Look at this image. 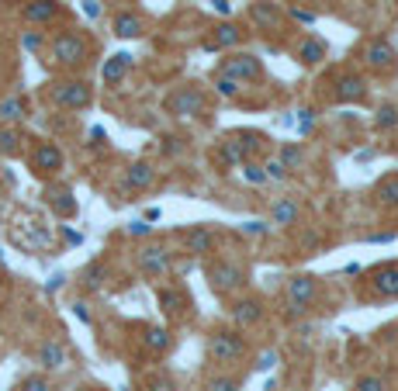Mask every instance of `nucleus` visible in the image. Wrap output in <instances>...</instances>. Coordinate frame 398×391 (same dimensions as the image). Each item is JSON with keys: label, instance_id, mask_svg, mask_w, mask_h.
<instances>
[{"label": "nucleus", "instance_id": "2eb2a0df", "mask_svg": "<svg viewBox=\"0 0 398 391\" xmlns=\"http://www.w3.org/2000/svg\"><path fill=\"white\" fill-rule=\"evenodd\" d=\"M298 215H302V208H298V201H295V198H277V201H274V208H270L274 226H280V229L295 226Z\"/></svg>", "mask_w": 398, "mask_h": 391}, {"label": "nucleus", "instance_id": "49530a36", "mask_svg": "<svg viewBox=\"0 0 398 391\" xmlns=\"http://www.w3.org/2000/svg\"><path fill=\"white\" fill-rule=\"evenodd\" d=\"M395 239V232H374V236H367V243H391Z\"/></svg>", "mask_w": 398, "mask_h": 391}, {"label": "nucleus", "instance_id": "7ed1b4c3", "mask_svg": "<svg viewBox=\"0 0 398 391\" xmlns=\"http://www.w3.org/2000/svg\"><path fill=\"white\" fill-rule=\"evenodd\" d=\"M52 59L59 66H80L87 59V38L77 31H59L52 38Z\"/></svg>", "mask_w": 398, "mask_h": 391}, {"label": "nucleus", "instance_id": "ddd939ff", "mask_svg": "<svg viewBox=\"0 0 398 391\" xmlns=\"http://www.w3.org/2000/svg\"><path fill=\"white\" fill-rule=\"evenodd\" d=\"M129 66H132V55H129V52H115L111 59H104L101 80H104V83H122L125 73H129Z\"/></svg>", "mask_w": 398, "mask_h": 391}, {"label": "nucleus", "instance_id": "de8ad7c7", "mask_svg": "<svg viewBox=\"0 0 398 391\" xmlns=\"http://www.w3.org/2000/svg\"><path fill=\"white\" fill-rule=\"evenodd\" d=\"M73 312H77V319H80V322H90V312H87V305H83V301H77V305H73Z\"/></svg>", "mask_w": 398, "mask_h": 391}, {"label": "nucleus", "instance_id": "dca6fc26", "mask_svg": "<svg viewBox=\"0 0 398 391\" xmlns=\"http://www.w3.org/2000/svg\"><path fill=\"white\" fill-rule=\"evenodd\" d=\"M211 250H215V232H211L208 226H194V229L187 232V253L208 256Z\"/></svg>", "mask_w": 398, "mask_h": 391}, {"label": "nucleus", "instance_id": "ea45409f", "mask_svg": "<svg viewBox=\"0 0 398 391\" xmlns=\"http://www.w3.org/2000/svg\"><path fill=\"white\" fill-rule=\"evenodd\" d=\"M21 391H52L45 377H25L21 381Z\"/></svg>", "mask_w": 398, "mask_h": 391}, {"label": "nucleus", "instance_id": "603ef678", "mask_svg": "<svg viewBox=\"0 0 398 391\" xmlns=\"http://www.w3.org/2000/svg\"><path fill=\"white\" fill-rule=\"evenodd\" d=\"M211 4H215L218 14H229V0H211Z\"/></svg>", "mask_w": 398, "mask_h": 391}, {"label": "nucleus", "instance_id": "c85d7f7f", "mask_svg": "<svg viewBox=\"0 0 398 391\" xmlns=\"http://www.w3.org/2000/svg\"><path fill=\"white\" fill-rule=\"evenodd\" d=\"M377 201L388 208H398V177H388L377 184Z\"/></svg>", "mask_w": 398, "mask_h": 391}, {"label": "nucleus", "instance_id": "20e7f679", "mask_svg": "<svg viewBox=\"0 0 398 391\" xmlns=\"http://www.w3.org/2000/svg\"><path fill=\"white\" fill-rule=\"evenodd\" d=\"M166 111L174 118H198L204 115V94L198 87H181L166 97Z\"/></svg>", "mask_w": 398, "mask_h": 391}, {"label": "nucleus", "instance_id": "5701e85b", "mask_svg": "<svg viewBox=\"0 0 398 391\" xmlns=\"http://www.w3.org/2000/svg\"><path fill=\"white\" fill-rule=\"evenodd\" d=\"M218 159H222L225 166H236V163H250V156H246V146H243V139H229V142H222V149H218Z\"/></svg>", "mask_w": 398, "mask_h": 391}, {"label": "nucleus", "instance_id": "39448f33", "mask_svg": "<svg viewBox=\"0 0 398 391\" xmlns=\"http://www.w3.org/2000/svg\"><path fill=\"white\" fill-rule=\"evenodd\" d=\"M315 291H319L315 277H308V273L291 277L288 281V315H305L308 305L315 301Z\"/></svg>", "mask_w": 398, "mask_h": 391}, {"label": "nucleus", "instance_id": "9b49d317", "mask_svg": "<svg viewBox=\"0 0 398 391\" xmlns=\"http://www.w3.org/2000/svg\"><path fill=\"white\" fill-rule=\"evenodd\" d=\"M371 291L377 298H398V263H388V267H377L371 273Z\"/></svg>", "mask_w": 398, "mask_h": 391}, {"label": "nucleus", "instance_id": "2f4dec72", "mask_svg": "<svg viewBox=\"0 0 398 391\" xmlns=\"http://www.w3.org/2000/svg\"><path fill=\"white\" fill-rule=\"evenodd\" d=\"M253 18L260 25H277V8L267 4V0H260V4H253Z\"/></svg>", "mask_w": 398, "mask_h": 391}, {"label": "nucleus", "instance_id": "f704fd0d", "mask_svg": "<svg viewBox=\"0 0 398 391\" xmlns=\"http://www.w3.org/2000/svg\"><path fill=\"white\" fill-rule=\"evenodd\" d=\"M243 384L236 381V377H211L208 381V391H239Z\"/></svg>", "mask_w": 398, "mask_h": 391}, {"label": "nucleus", "instance_id": "79ce46f5", "mask_svg": "<svg viewBox=\"0 0 398 391\" xmlns=\"http://www.w3.org/2000/svg\"><path fill=\"white\" fill-rule=\"evenodd\" d=\"M21 45H25L28 52H35V49L42 45V31H25V35H21Z\"/></svg>", "mask_w": 398, "mask_h": 391}, {"label": "nucleus", "instance_id": "f03ea898", "mask_svg": "<svg viewBox=\"0 0 398 391\" xmlns=\"http://www.w3.org/2000/svg\"><path fill=\"white\" fill-rule=\"evenodd\" d=\"M204 277H208V288H211L215 295H229V291L243 288V281H246L243 267H239V263H229V260H215V263H208Z\"/></svg>", "mask_w": 398, "mask_h": 391}, {"label": "nucleus", "instance_id": "4468645a", "mask_svg": "<svg viewBox=\"0 0 398 391\" xmlns=\"http://www.w3.org/2000/svg\"><path fill=\"white\" fill-rule=\"evenodd\" d=\"M38 364H42L45 370H63V367H66V347H63L59 340H45V343L38 347Z\"/></svg>", "mask_w": 398, "mask_h": 391}, {"label": "nucleus", "instance_id": "cd10ccee", "mask_svg": "<svg viewBox=\"0 0 398 391\" xmlns=\"http://www.w3.org/2000/svg\"><path fill=\"white\" fill-rule=\"evenodd\" d=\"M156 298H159V305H163L166 315H181V308H184V295H181V291L163 288V291H156Z\"/></svg>", "mask_w": 398, "mask_h": 391}, {"label": "nucleus", "instance_id": "e433bc0d", "mask_svg": "<svg viewBox=\"0 0 398 391\" xmlns=\"http://www.w3.org/2000/svg\"><path fill=\"white\" fill-rule=\"evenodd\" d=\"M263 170H267V180H284V177H288V166H284L280 159H267Z\"/></svg>", "mask_w": 398, "mask_h": 391}, {"label": "nucleus", "instance_id": "aec40b11", "mask_svg": "<svg viewBox=\"0 0 398 391\" xmlns=\"http://www.w3.org/2000/svg\"><path fill=\"white\" fill-rule=\"evenodd\" d=\"M326 59V42L322 38H302V45H298V63H305V66H319Z\"/></svg>", "mask_w": 398, "mask_h": 391}, {"label": "nucleus", "instance_id": "4c0bfd02", "mask_svg": "<svg viewBox=\"0 0 398 391\" xmlns=\"http://www.w3.org/2000/svg\"><path fill=\"white\" fill-rule=\"evenodd\" d=\"M101 277H104V267H101V263H90V267L83 270V284H87V288H97Z\"/></svg>", "mask_w": 398, "mask_h": 391}, {"label": "nucleus", "instance_id": "6e6552de", "mask_svg": "<svg viewBox=\"0 0 398 391\" xmlns=\"http://www.w3.org/2000/svg\"><path fill=\"white\" fill-rule=\"evenodd\" d=\"M31 170H35L38 177H52V174H59V170H63V152H59V146L42 142V146L31 152Z\"/></svg>", "mask_w": 398, "mask_h": 391}, {"label": "nucleus", "instance_id": "0eeeda50", "mask_svg": "<svg viewBox=\"0 0 398 391\" xmlns=\"http://www.w3.org/2000/svg\"><path fill=\"white\" fill-rule=\"evenodd\" d=\"M222 73L225 77H236L239 83H253V80L263 77V66H260V59H256L253 52H239V55H233V59L222 66Z\"/></svg>", "mask_w": 398, "mask_h": 391}, {"label": "nucleus", "instance_id": "a18cd8bd", "mask_svg": "<svg viewBox=\"0 0 398 391\" xmlns=\"http://www.w3.org/2000/svg\"><path fill=\"white\" fill-rule=\"evenodd\" d=\"M129 232H132V236H149L152 226H149V221H135V226H129Z\"/></svg>", "mask_w": 398, "mask_h": 391}, {"label": "nucleus", "instance_id": "c03bdc74", "mask_svg": "<svg viewBox=\"0 0 398 391\" xmlns=\"http://www.w3.org/2000/svg\"><path fill=\"white\" fill-rule=\"evenodd\" d=\"M291 18H295V21H302V25H312V21H315V14H312V11H302V8H295V11H291Z\"/></svg>", "mask_w": 398, "mask_h": 391}, {"label": "nucleus", "instance_id": "393cba45", "mask_svg": "<svg viewBox=\"0 0 398 391\" xmlns=\"http://www.w3.org/2000/svg\"><path fill=\"white\" fill-rule=\"evenodd\" d=\"M115 35H118V38H139V35H142V21H139L135 14L125 11V14L115 18Z\"/></svg>", "mask_w": 398, "mask_h": 391}, {"label": "nucleus", "instance_id": "4be33fe9", "mask_svg": "<svg viewBox=\"0 0 398 391\" xmlns=\"http://www.w3.org/2000/svg\"><path fill=\"white\" fill-rule=\"evenodd\" d=\"M21 129L18 125H0V156H18L21 152Z\"/></svg>", "mask_w": 398, "mask_h": 391}, {"label": "nucleus", "instance_id": "1a4fd4ad", "mask_svg": "<svg viewBox=\"0 0 398 391\" xmlns=\"http://www.w3.org/2000/svg\"><path fill=\"white\" fill-rule=\"evenodd\" d=\"M364 63H367L371 70H377V73H388V70L398 66V52H395L384 38H374V42L364 49Z\"/></svg>", "mask_w": 398, "mask_h": 391}, {"label": "nucleus", "instance_id": "a878e982", "mask_svg": "<svg viewBox=\"0 0 398 391\" xmlns=\"http://www.w3.org/2000/svg\"><path fill=\"white\" fill-rule=\"evenodd\" d=\"M49 198H52V208L59 211L63 218H70V215L77 211V201H73L70 187H55V191H49Z\"/></svg>", "mask_w": 398, "mask_h": 391}, {"label": "nucleus", "instance_id": "09e8293b", "mask_svg": "<svg viewBox=\"0 0 398 391\" xmlns=\"http://www.w3.org/2000/svg\"><path fill=\"white\" fill-rule=\"evenodd\" d=\"M83 11H87V18H97V14H101L97 0H83Z\"/></svg>", "mask_w": 398, "mask_h": 391}, {"label": "nucleus", "instance_id": "c9c22d12", "mask_svg": "<svg viewBox=\"0 0 398 391\" xmlns=\"http://www.w3.org/2000/svg\"><path fill=\"white\" fill-rule=\"evenodd\" d=\"M243 177L250 184H263L267 180V170H263V166H256V163H243Z\"/></svg>", "mask_w": 398, "mask_h": 391}, {"label": "nucleus", "instance_id": "f8f14e48", "mask_svg": "<svg viewBox=\"0 0 398 391\" xmlns=\"http://www.w3.org/2000/svg\"><path fill=\"white\" fill-rule=\"evenodd\" d=\"M367 97V80L357 77V73H347V77H339L336 80V100H364Z\"/></svg>", "mask_w": 398, "mask_h": 391}, {"label": "nucleus", "instance_id": "bb28decb", "mask_svg": "<svg viewBox=\"0 0 398 391\" xmlns=\"http://www.w3.org/2000/svg\"><path fill=\"white\" fill-rule=\"evenodd\" d=\"M21 118H25V100H21V97H8V100H0V122L14 125V122H21Z\"/></svg>", "mask_w": 398, "mask_h": 391}, {"label": "nucleus", "instance_id": "423d86ee", "mask_svg": "<svg viewBox=\"0 0 398 391\" xmlns=\"http://www.w3.org/2000/svg\"><path fill=\"white\" fill-rule=\"evenodd\" d=\"M52 100L59 104V107H66V111H83V107H90L94 94H90V87L80 83V80H63V83L52 87Z\"/></svg>", "mask_w": 398, "mask_h": 391}, {"label": "nucleus", "instance_id": "f3484780", "mask_svg": "<svg viewBox=\"0 0 398 391\" xmlns=\"http://www.w3.org/2000/svg\"><path fill=\"white\" fill-rule=\"evenodd\" d=\"M233 319H236V325H256L260 319H263V305L256 301V298H243V301H236L233 305Z\"/></svg>", "mask_w": 398, "mask_h": 391}, {"label": "nucleus", "instance_id": "473e14b6", "mask_svg": "<svg viewBox=\"0 0 398 391\" xmlns=\"http://www.w3.org/2000/svg\"><path fill=\"white\" fill-rule=\"evenodd\" d=\"M377 129H398V107L395 104H384L381 111H377Z\"/></svg>", "mask_w": 398, "mask_h": 391}, {"label": "nucleus", "instance_id": "a211bd4d", "mask_svg": "<svg viewBox=\"0 0 398 391\" xmlns=\"http://www.w3.org/2000/svg\"><path fill=\"white\" fill-rule=\"evenodd\" d=\"M55 14H59L55 0H31V4H25V11H21V18L31 21V25H45V21H52Z\"/></svg>", "mask_w": 398, "mask_h": 391}, {"label": "nucleus", "instance_id": "3c124183", "mask_svg": "<svg viewBox=\"0 0 398 391\" xmlns=\"http://www.w3.org/2000/svg\"><path fill=\"white\" fill-rule=\"evenodd\" d=\"M66 243H73V246H80V243H83V236H80V232H73V229H66Z\"/></svg>", "mask_w": 398, "mask_h": 391}, {"label": "nucleus", "instance_id": "72a5a7b5", "mask_svg": "<svg viewBox=\"0 0 398 391\" xmlns=\"http://www.w3.org/2000/svg\"><path fill=\"white\" fill-rule=\"evenodd\" d=\"M302 159H305V156H302V149H298V146H284V149H280V163L288 166V170H298Z\"/></svg>", "mask_w": 398, "mask_h": 391}, {"label": "nucleus", "instance_id": "58836bf2", "mask_svg": "<svg viewBox=\"0 0 398 391\" xmlns=\"http://www.w3.org/2000/svg\"><path fill=\"white\" fill-rule=\"evenodd\" d=\"M146 391H177V384L170 381V377H149Z\"/></svg>", "mask_w": 398, "mask_h": 391}, {"label": "nucleus", "instance_id": "412c9836", "mask_svg": "<svg viewBox=\"0 0 398 391\" xmlns=\"http://www.w3.org/2000/svg\"><path fill=\"white\" fill-rule=\"evenodd\" d=\"M152 177H156V170L149 163H132L129 166V174H125V187H132V191H146L149 184H152Z\"/></svg>", "mask_w": 398, "mask_h": 391}, {"label": "nucleus", "instance_id": "8fccbe9b", "mask_svg": "<svg viewBox=\"0 0 398 391\" xmlns=\"http://www.w3.org/2000/svg\"><path fill=\"white\" fill-rule=\"evenodd\" d=\"M246 232H253V236H263V232H267V226H263V221H250V226H246Z\"/></svg>", "mask_w": 398, "mask_h": 391}, {"label": "nucleus", "instance_id": "9d476101", "mask_svg": "<svg viewBox=\"0 0 398 391\" xmlns=\"http://www.w3.org/2000/svg\"><path fill=\"white\" fill-rule=\"evenodd\" d=\"M139 270L146 273V277H166L170 273V253L166 250H156V246H146V250H139Z\"/></svg>", "mask_w": 398, "mask_h": 391}, {"label": "nucleus", "instance_id": "b1692460", "mask_svg": "<svg viewBox=\"0 0 398 391\" xmlns=\"http://www.w3.org/2000/svg\"><path fill=\"white\" fill-rule=\"evenodd\" d=\"M239 42H243V31H239L236 25L225 21V25H218V28H215V38H211V45H208V49H229V45H239Z\"/></svg>", "mask_w": 398, "mask_h": 391}, {"label": "nucleus", "instance_id": "a19ab883", "mask_svg": "<svg viewBox=\"0 0 398 391\" xmlns=\"http://www.w3.org/2000/svg\"><path fill=\"white\" fill-rule=\"evenodd\" d=\"M274 364H277V353H274V350H263V353L256 357V364H253V367H256V370H270Z\"/></svg>", "mask_w": 398, "mask_h": 391}, {"label": "nucleus", "instance_id": "7c9ffc66", "mask_svg": "<svg viewBox=\"0 0 398 391\" xmlns=\"http://www.w3.org/2000/svg\"><path fill=\"white\" fill-rule=\"evenodd\" d=\"M354 391H388V384L381 374H364V377H357Z\"/></svg>", "mask_w": 398, "mask_h": 391}, {"label": "nucleus", "instance_id": "f257e3e1", "mask_svg": "<svg viewBox=\"0 0 398 391\" xmlns=\"http://www.w3.org/2000/svg\"><path fill=\"white\" fill-rule=\"evenodd\" d=\"M243 353H246V340L239 336V332H233V329L211 332V340H208V357H211L215 364L233 367L236 360H243Z\"/></svg>", "mask_w": 398, "mask_h": 391}, {"label": "nucleus", "instance_id": "37998d69", "mask_svg": "<svg viewBox=\"0 0 398 391\" xmlns=\"http://www.w3.org/2000/svg\"><path fill=\"white\" fill-rule=\"evenodd\" d=\"M312 122H315L312 111H302V125H298V132H302V135H308V132H312Z\"/></svg>", "mask_w": 398, "mask_h": 391}, {"label": "nucleus", "instance_id": "c756f323", "mask_svg": "<svg viewBox=\"0 0 398 391\" xmlns=\"http://www.w3.org/2000/svg\"><path fill=\"white\" fill-rule=\"evenodd\" d=\"M215 90H218V97H225V100H229V97H236V94L243 90V83H239L236 77H225V73H222V77L215 80Z\"/></svg>", "mask_w": 398, "mask_h": 391}, {"label": "nucleus", "instance_id": "6ab92c4d", "mask_svg": "<svg viewBox=\"0 0 398 391\" xmlns=\"http://www.w3.org/2000/svg\"><path fill=\"white\" fill-rule=\"evenodd\" d=\"M142 347L149 350V353H166L170 347H174V340H170V329H163V325H149L146 332H142Z\"/></svg>", "mask_w": 398, "mask_h": 391}]
</instances>
